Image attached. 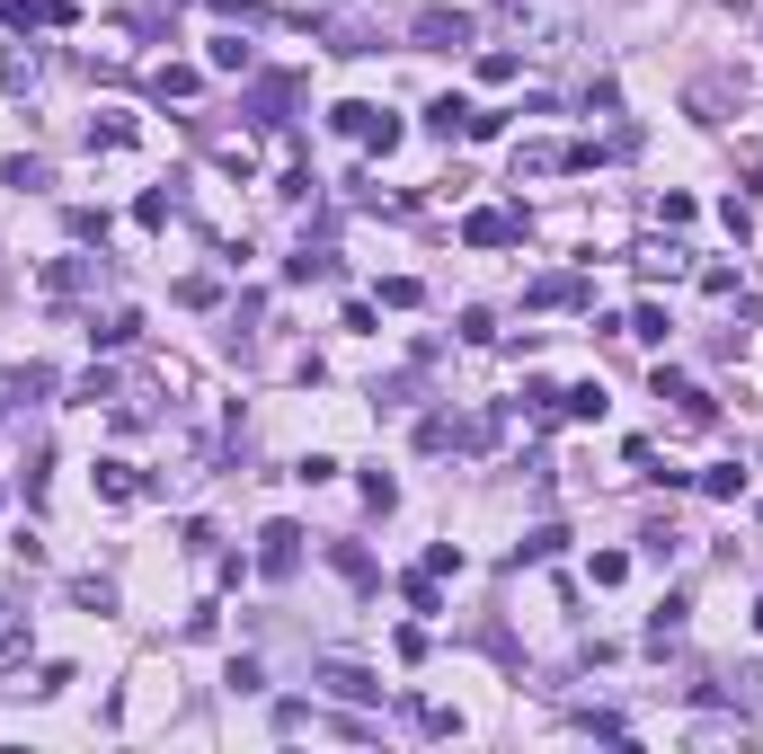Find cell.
Here are the masks:
<instances>
[{"instance_id": "13", "label": "cell", "mask_w": 763, "mask_h": 754, "mask_svg": "<svg viewBox=\"0 0 763 754\" xmlns=\"http://www.w3.org/2000/svg\"><path fill=\"white\" fill-rule=\"evenodd\" d=\"M90 479H98V498H107V506H133V498H143V479H133V462H98Z\"/></svg>"}, {"instance_id": "25", "label": "cell", "mask_w": 763, "mask_h": 754, "mask_svg": "<svg viewBox=\"0 0 763 754\" xmlns=\"http://www.w3.org/2000/svg\"><path fill=\"white\" fill-rule=\"evenodd\" d=\"M408 719H418L427 737H462V710H444V702H408Z\"/></svg>"}, {"instance_id": "34", "label": "cell", "mask_w": 763, "mask_h": 754, "mask_svg": "<svg viewBox=\"0 0 763 754\" xmlns=\"http://www.w3.org/2000/svg\"><path fill=\"white\" fill-rule=\"evenodd\" d=\"M675 541H683V532H675V524H648V532H640V551H648V560H657V569H666V560H675Z\"/></svg>"}, {"instance_id": "5", "label": "cell", "mask_w": 763, "mask_h": 754, "mask_svg": "<svg viewBox=\"0 0 763 754\" xmlns=\"http://www.w3.org/2000/svg\"><path fill=\"white\" fill-rule=\"evenodd\" d=\"M98 276H107V258H53V266H45V294L72 302V294H90Z\"/></svg>"}, {"instance_id": "15", "label": "cell", "mask_w": 763, "mask_h": 754, "mask_svg": "<svg viewBox=\"0 0 763 754\" xmlns=\"http://www.w3.org/2000/svg\"><path fill=\"white\" fill-rule=\"evenodd\" d=\"M462 124H470V98H462V89H444V98L427 107V133H436V143H453Z\"/></svg>"}, {"instance_id": "31", "label": "cell", "mask_w": 763, "mask_h": 754, "mask_svg": "<svg viewBox=\"0 0 763 754\" xmlns=\"http://www.w3.org/2000/svg\"><path fill=\"white\" fill-rule=\"evenodd\" d=\"M169 214H178V204H169V195H160V187H152V195H133V223H143V231H160V223H169Z\"/></svg>"}, {"instance_id": "3", "label": "cell", "mask_w": 763, "mask_h": 754, "mask_svg": "<svg viewBox=\"0 0 763 754\" xmlns=\"http://www.w3.org/2000/svg\"><path fill=\"white\" fill-rule=\"evenodd\" d=\"M311 683H320L329 702H356V710H365V702H382V674L346 666V657H320V666H311Z\"/></svg>"}, {"instance_id": "30", "label": "cell", "mask_w": 763, "mask_h": 754, "mask_svg": "<svg viewBox=\"0 0 763 754\" xmlns=\"http://www.w3.org/2000/svg\"><path fill=\"white\" fill-rule=\"evenodd\" d=\"M666 328H675V320H666L657 302H640V311H631V337H648V347H666Z\"/></svg>"}, {"instance_id": "6", "label": "cell", "mask_w": 763, "mask_h": 754, "mask_svg": "<svg viewBox=\"0 0 763 754\" xmlns=\"http://www.w3.org/2000/svg\"><path fill=\"white\" fill-rule=\"evenodd\" d=\"M0 19H10V27L27 36V27H72L81 10H72V0H0Z\"/></svg>"}, {"instance_id": "20", "label": "cell", "mask_w": 763, "mask_h": 754, "mask_svg": "<svg viewBox=\"0 0 763 754\" xmlns=\"http://www.w3.org/2000/svg\"><path fill=\"white\" fill-rule=\"evenodd\" d=\"M515 169H524V178H560V169H569V152H560V143H524V152H515Z\"/></svg>"}, {"instance_id": "17", "label": "cell", "mask_w": 763, "mask_h": 754, "mask_svg": "<svg viewBox=\"0 0 763 754\" xmlns=\"http://www.w3.org/2000/svg\"><path fill=\"white\" fill-rule=\"evenodd\" d=\"M320 276H337V258H329V249H311V240H302V249H294V258H285V285H320Z\"/></svg>"}, {"instance_id": "39", "label": "cell", "mask_w": 763, "mask_h": 754, "mask_svg": "<svg viewBox=\"0 0 763 754\" xmlns=\"http://www.w3.org/2000/svg\"><path fill=\"white\" fill-rule=\"evenodd\" d=\"M586 116H621V89L612 81H586Z\"/></svg>"}, {"instance_id": "21", "label": "cell", "mask_w": 763, "mask_h": 754, "mask_svg": "<svg viewBox=\"0 0 763 754\" xmlns=\"http://www.w3.org/2000/svg\"><path fill=\"white\" fill-rule=\"evenodd\" d=\"M133 143V116H90V152H124Z\"/></svg>"}, {"instance_id": "38", "label": "cell", "mask_w": 763, "mask_h": 754, "mask_svg": "<svg viewBox=\"0 0 763 754\" xmlns=\"http://www.w3.org/2000/svg\"><path fill=\"white\" fill-rule=\"evenodd\" d=\"M152 89H160V98H195V72H187V62H169V72H160Z\"/></svg>"}, {"instance_id": "33", "label": "cell", "mask_w": 763, "mask_h": 754, "mask_svg": "<svg viewBox=\"0 0 763 754\" xmlns=\"http://www.w3.org/2000/svg\"><path fill=\"white\" fill-rule=\"evenodd\" d=\"M329 124H337V133H365V124H373V107H365V98H337V107H329Z\"/></svg>"}, {"instance_id": "41", "label": "cell", "mask_w": 763, "mask_h": 754, "mask_svg": "<svg viewBox=\"0 0 763 754\" xmlns=\"http://www.w3.org/2000/svg\"><path fill=\"white\" fill-rule=\"evenodd\" d=\"M754 631H763V603H754Z\"/></svg>"}, {"instance_id": "22", "label": "cell", "mask_w": 763, "mask_h": 754, "mask_svg": "<svg viewBox=\"0 0 763 754\" xmlns=\"http://www.w3.org/2000/svg\"><path fill=\"white\" fill-rule=\"evenodd\" d=\"M400 133H408V124H400L391 107H373V124L356 133V143H365V152H400Z\"/></svg>"}, {"instance_id": "11", "label": "cell", "mask_w": 763, "mask_h": 754, "mask_svg": "<svg viewBox=\"0 0 763 754\" xmlns=\"http://www.w3.org/2000/svg\"><path fill=\"white\" fill-rule=\"evenodd\" d=\"M515 231H524V223H515V214H498V204H489V214H470V223H462V240H470V249H506Z\"/></svg>"}, {"instance_id": "10", "label": "cell", "mask_w": 763, "mask_h": 754, "mask_svg": "<svg viewBox=\"0 0 763 754\" xmlns=\"http://www.w3.org/2000/svg\"><path fill=\"white\" fill-rule=\"evenodd\" d=\"M329 569H337L346 586H382V569H373V551H365V541H329Z\"/></svg>"}, {"instance_id": "7", "label": "cell", "mask_w": 763, "mask_h": 754, "mask_svg": "<svg viewBox=\"0 0 763 754\" xmlns=\"http://www.w3.org/2000/svg\"><path fill=\"white\" fill-rule=\"evenodd\" d=\"M586 302V276H533L524 285V311H577Z\"/></svg>"}, {"instance_id": "2", "label": "cell", "mask_w": 763, "mask_h": 754, "mask_svg": "<svg viewBox=\"0 0 763 754\" xmlns=\"http://www.w3.org/2000/svg\"><path fill=\"white\" fill-rule=\"evenodd\" d=\"M294 569H302V524H285V515H275V524L258 532V577H266V586H285Z\"/></svg>"}, {"instance_id": "18", "label": "cell", "mask_w": 763, "mask_h": 754, "mask_svg": "<svg viewBox=\"0 0 763 754\" xmlns=\"http://www.w3.org/2000/svg\"><path fill=\"white\" fill-rule=\"evenodd\" d=\"M10 666H27V612L0 603V674H10Z\"/></svg>"}, {"instance_id": "9", "label": "cell", "mask_w": 763, "mask_h": 754, "mask_svg": "<svg viewBox=\"0 0 763 754\" xmlns=\"http://www.w3.org/2000/svg\"><path fill=\"white\" fill-rule=\"evenodd\" d=\"M285 107H294V81H285V72H266V81L249 89V124H285Z\"/></svg>"}, {"instance_id": "40", "label": "cell", "mask_w": 763, "mask_h": 754, "mask_svg": "<svg viewBox=\"0 0 763 754\" xmlns=\"http://www.w3.org/2000/svg\"><path fill=\"white\" fill-rule=\"evenodd\" d=\"M204 10H214V19H240V27H249V19H258V0H204Z\"/></svg>"}, {"instance_id": "24", "label": "cell", "mask_w": 763, "mask_h": 754, "mask_svg": "<svg viewBox=\"0 0 763 754\" xmlns=\"http://www.w3.org/2000/svg\"><path fill=\"white\" fill-rule=\"evenodd\" d=\"M683 612H692V603H683V595H666V603H657V612H648V648H666V639H675V631H683Z\"/></svg>"}, {"instance_id": "26", "label": "cell", "mask_w": 763, "mask_h": 754, "mask_svg": "<svg viewBox=\"0 0 763 754\" xmlns=\"http://www.w3.org/2000/svg\"><path fill=\"white\" fill-rule=\"evenodd\" d=\"M418 302H427L418 276H382V311H418Z\"/></svg>"}, {"instance_id": "4", "label": "cell", "mask_w": 763, "mask_h": 754, "mask_svg": "<svg viewBox=\"0 0 763 754\" xmlns=\"http://www.w3.org/2000/svg\"><path fill=\"white\" fill-rule=\"evenodd\" d=\"M408 36H418L427 53H453V45H470V10H444V0H427V10L408 19Z\"/></svg>"}, {"instance_id": "23", "label": "cell", "mask_w": 763, "mask_h": 754, "mask_svg": "<svg viewBox=\"0 0 763 754\" xmlns=\"http://www.w3.org/2000/svg\"><path fill=\"white\" fill-rule=\"evenodd\" d=\"M604 408H612V399H604V382H577V391H560V418H604Z\"/></svg>"}, {"instance_id": "36", "label": "cell", "mask_w": 763, "mask_h": 754, "mask_svg": "<svg viewBox=\"0 0 763 754\" xmlns=\"http://www.w3.org/2000/svg\"><path fill=\"white\" fill-rule=\"evenodd\" d=\"M702 294H711V302H746V285H737V266H711V276H702Z\"/></svg>"}, {"instance_id": "19", "label": "cell", "mask_w": 763, "mask_h": 754, "mask_svg": "<svg viewBox=\"0 0 763 754\" xmlns=\"http://www.w3.org/2000/svg\"><path fill=\"white\" fill-rule=\"evenodd\" d=\"M640 276H648V285H675V276H683V249H675V240L640 249Z\"/></svg>"}, {"instance_id": "27", "label": "cell", "mask_w": 763, "mask_h": 754, "mask_svg": "<svg viewBox=\"0 0 763 754\" xmlns=\"http://www.w3.org/2000/svg\"><path fill=\"white\" fill-rule=\"evenodd\" d=\"M524 418H560V382L533 373V382H524Z\"/></svg>"}, {"instance_id": "14", "label": "cell", "mask_w": 763, "mask_h": 754, "mask_svg": "<svg viewBox=\"0 0 763 754\" xmlns=\"http://www.w3.org/2000/svg\"><path fill=\"white\" fill-rule=\"evenodd\" d=\"M692 489H702L711 506H737V498H746V470H737V462H711L702 479H692Z\"/></svg>"}, {"instance_id": "35", "label": "cell", "mask_w": 763, "mask_h": 754, "mask_svg": "<svg viewBox=\"0 0 763 754\" xmlns=\"http://www.w3.org/2000/svg\"><path fill=\"white\" fill-rule=\"evenodd\" d=\"M223 683H231V693H266V666H258V657H231Z\"/></svg>"}, {"instance_id": "8", "label": "cell", "mask_w": 763, "mask_h": 754, "mask_svg": "<svg viewBox=\"0 0 763 754\" xmlns=\"http://www.w3.org/2000/svg\"><path fill=\"white\" fill-rule=\"evenodd\" d=\"M560 551H569V524H533V532L515 541V569H550Z\"/></svg>"}, {"instance_id": "12", "label": "cell", "mask_w": 763, "mask_h": 754, "mask_svg": "<svg viewBox=\"0 0 763 754\" xmlns=\"http://www.w3.org/2000/svg\"><path fill=\"white\" fill-rule=\"evenodd\" d=\"M133 337H143V311H107V320H90V347H133Z\"/></svg>"}, {"instance_id": "29", "label": "cell", "mask_w": 763, "mask_h": 754, "mask_svg": "<svg viewBox=\"0 0 763 754\" xmlns=\"http://www.w3.org/2000/svg\"><path fill=\"white\" fill-rule=\"evenodd\" d=\"M586 577H595V586H621V577H631V551H595Z\"/></svg>"}, {"instance_id": "1", "label": "cell", "mask_w": 763, "mask_h": 754, "mask_svg": "<svg viewBox=\"0 0 763 754\" xmlns=\"http://www.w3.org/2000/svg\"><path fill=\"white\" fill-rule=\"evenodd\" d=\"M506 19H515V36H524V45H541V53H560V45H569V27H577L569 0H506Z\"/></svg>"}, {"instance_id": "32", "label": "cell", "mask_w": 763, "mask_h": 754, "mask_svg": "<svg viewBox=\"0 0 763 754\" xmlns=\"http://www.w3.org/2000/svg\"><path fill=\"white\" fill-rule=\"evenodd\" d=\"M72 603H90V612H116V586H107V577H72Z\"/></svg>"}, {"instance_id": "37", "label": "cell", "mask_w": 763, "mask_h": 754, "mask_svg": "<svg viewBox=\"0 0 763 754\" xmlns=\"http://www.w3.org/2000/svg\"><path fill=\"white\" fill-rule=\"evenodd\" d=\"M294 479H302V489H329L337 462H329V453H302V462H294Z\"/></svg>"}, {"instance_id": "16", "label": "cell", "mask_w": 763, "mask_h": 754, "mask_svg": "<svg viewBox=\"0 0 763 754\" xmlns=\"http://www.w3.org/2000/svg\"><path fill=\"white\" fill-rule=\"evenodd\" d=\"M204 62H214V72H240V81H249V72H258V45H249V36H214V53H204Z\"/></svg>"}, {"instance_id": "28", "label": "cell", "mask_w": 763, "mask_h": 754, "mask_svg": "<svg viewBox=\"0 0 763 754\" xmlns=\"http://www.w3.org/2000/svg\"><path fill=\"white\" fill-rule=\"evenodd\" d=\"M365 506H373V515L400 506V479H391V470H365Z\"/></svg>"}]
</instances>
